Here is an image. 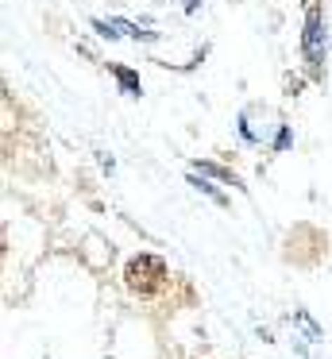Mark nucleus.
Here are the masks:
<instances>
[{
	"label": "nucleus",
	"instance_id": "nucleus-1",
	"mask_svg": "<svg viewBox=\"0 0 332 359\" xmlns=\"http://www.w3.org/2000/svg\"><path fill=\"white\" fill-rule=\"evenodd\" d=\"M124 282H128V290H135V294H154V290L166 282V263H162L159 255H135L124 266Z\"/></svg>",
	"mask_w": 332,
	"mask_h": 359
}]
</instances>
